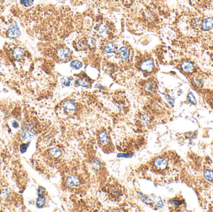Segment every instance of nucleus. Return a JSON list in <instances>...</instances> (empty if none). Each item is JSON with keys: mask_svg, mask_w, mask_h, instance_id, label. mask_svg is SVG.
<instances>
[{"mask_svg": "<svg viewBox=\"0 0 213 212\" xmlns=\"http://www.w3.org/2000/svg\"><path fill=\"white\" fill-rule=\"evenodd\" d=\"M180 165L177 156L171 152H166L155 157L141 169L142 174L156 181L169 180L178 172Z\"/></svg>", "mask_w": 213, "mask_h": 212, "instance_id": "obj_1", "label": "nucleus"}, {"mask_svg": "<svg viewBox=\"0 0 213 212\" xmlns=\"http://www.w3.org/2000/svg\"><path fill=\"white\" fill-rule=\"evenodd\" d=\"M98 141L100 146L104 149H109L111 146L110 137L105 131H101L98 135Z\"/></svg>", "mask_w": 213, "mask_h": 212, "instance_id": "obj_2", "label": "nucleus"}, {"mask_svg": "<svg viewBox=\"0 0 213 212\" xmlns=\"http://www.w3.org/2000/svg\"><path fill=\"white\" fill-rule=\"evenodd\" d=\"M66 185L70 188H77L81 185V180L76 175H70L66 179Z\"/></svg>", "mask_w": 213, "mask_h": 212, "instance_id": "obj_3", "label": "nucleus"}, {"mask_svg": "<svg viewBox=\"0 0 213 212\" xmlns=\"http://www.w3.org/2000/svg\"><path fill=\"white\" fill-rule=\"evenodd\" d=\"M20 35V30L18 27L16 23L12 24L9 28L8 36L11 39H14L18 37Z\"/></svg>", "mask_w": 213, "mask_h": 212, "instance_id": "obj_4", "label": "nucleus"}, {"mask_svg": "<svg viewBox=\"0 0 213 212\" xmlns=\"http://www.w3.org/2000/svg\"><path fill=\"white\" fill-rule=\"evenodd\" d=\"M34 132L30 130L28 128H25L22 129L21 132V137L23 141H27L31 139L34 137Z\"/></svg>", "mask_w": 213, "mask_h": 212, "instance_id": "obj_5", "label": "nucleus"}, {"mask_svg": "<svg viewBox=\"0 0 213 212\" xmlns=\"http://www.w3.org/2000/svg\"><path fill=\"white\" fill-rule=\"evenodd\" d=\"M63 107H64V109L68 111V113H72L74 112L76 109V106L73 101L70 100L66 101L64 104H63Z\"/></svg>", "mask_w": 213, "mask_h": 212, "instance_id": "obj_6", "label": "nucleus"}, {"mask_svg": "<svg viewBox=\"0 0 213 212\" xmlns=\"http://www.w3.org/2000/svg\"><path fill=\"white\" fill-rule=\"evenodd\" d=\"M202 29L204 31H210L213 27V19L209 18L205 19L201 24Z\"/></svg>", "mask_w": 213, "mask_h": 212, "instance_id": "obj_7", "label": "nucleus"}, {"mask_svg": "<svg viewBox=\"0 0 213 212\" xmlns=\"http://www.w3.org/2000/svg\"><path fill=\"white\" fill-rule=\"evenodd\" d=\"M140 67H141V70H143V71L150 72L153 69L154 64L152 60H145L142 62Z\"/></svg>", "mask_w": 213, "mask_h": 212, "instance_id": "obj_8", "label": "nucleus"}, {"mask_svg": "<svg viewBox=\"0 0 213 212\" xmlns=\"http://www.w3.org/2000/svg\"><path fill=\"white\" fill-rule=\"evenodd\" d=\"M24 56H25V50L20 47H17L13 51V56L16 59H21Z\"/></svg>", "mask_w": 213, "mask_h": 212, "instance_id": "obj_9", "label": "nucleus"}, {"mask_svg": "<svg viewBox=\"0 0 213 212\" xmlns=\"http://www.w3.org/2000/svg\"><path fill=\"white\" fill-rule=\"evenodd\" d=\"M181 67H182V69L184 72H189V73L192 72L195 69L194 65H193L192 62H189V61L184 62L182 64V65H181Z\"/></svg>", "mask_w": 213, "mask_h": 212, "instance_id": "obj_10", "label": "nucleus"}, {"mask_svg": "<svg viewBox=\"0 0 213 212\" xmlns=\"http://www.w3.org/2000/svg\"><path fill=\"white\" fill-rule=\"evenodd\" d=\"M128 56H129V54H128V51L127 49V48H125V47H123V48L120 49L119 57L121 60H124V61H126L128 59Z\"/></svg>", "mask_w": 213, "mask_h": 212, "instance_id": "obj_11", "label": "nucleus"}, {"mask_svg": "<svg viewBox=\"0 0 213 212\" xmlns=\"http://www.w3.org/2000/svg\"><path fill=\"white\" fill-rule=\"evenodd\" d=\"M62 151L58 148L54 147L49 151V154L55 158H58L62 155Z\"/></svg>", "mask_w": 213, "mask_h": 212, "instance_id": "obj_12", "label": "nucleus"}, {"mask_svg": "<svg viewBox=\"0 0 213 212\" xmlns=\"http://www.w3.org/2000/svg\"><path fill=\"white\" fill-rule=\"evenodd\" d=\"M58 54L59 56L61 58H63V59H65V58H67L69 57V51L67 49L64 48L59 50Z\"/></svg>", "mask_w": 213, "mask_h": 212, "instance_id": "obj_13", "label": "nucleus"}, {"mask_svg": "<svg viewBox=\"0 0 213 212\" xmlns=\"http://www.w3.org/2000/svg\"><path fill=\"white\" fill-rule=\"evenodd\" d=\"M153 202L154 205L156 207V208H158V209H161V208L163 207L162 200H161V198L159 197H155L154 198Z\"/></svg>", "mask_w": 213, "mask_h": 212, "instance_id": "obj_14", "label": "nucleus"}, {"mask_svg": "<svg viewBox=\"0 0 213 212\" xmlns=\"http://www.w3.org/2000/svg\"><path fill=\"white\" fill-rule=\"evenodd\" d=\"M45 202H46L45 198L43 197L42 195H40L37 200L36 205L38 208H42V207H44Z\"/></svg>", "mask_w": 213, "mask_h": 212, "instance_id": "obj_15", "label": "nucleus"}, {"mask_svg": "<svg viewBox=\"0 0 213 212\" xmlns=\"http://www.w3.org/2000/svg\"><path fill=\"white\" fill-rule=\"evenodd\" d=\"M70 67L74 69L78 70V69H80L82 67V62H81L79 60H73L70 63Z\"/></svg>", "mask_w": 213, "mask_h": 212, "instance_id": "obj_16", "label": "nucleus"}, {"mask_svg": "<svg viewBox=\"0 0 213 212\" xmlns=\"http://www.w3.org/2000/svg\"><path fill=\"white\" fill-rule=\"evenodd\" d=\"M105 52L107 54L113 53L115 52V47H114L113 44H112V43H109V44H106V46H105Z\"/></svg>", "mask_w": 213, "mask_h": 212, "instance_id": "obj_17", "label": "nucleus"}, {"mask_svg": "<svg viewBox=\"0 0 213 212\" xmlns=\"http://www.w3.org/2000/svg\"><path fill=\"white\" fill-rule=\"evenodd\" d=\"M120 192V189L117 186H112L110 188V194H111L113 196L117 197V196L119 195Z\"/></svg>", "mask_w": 213, "mask_h": 212, "instance_id": "obj_18", "label": "nucleus"}, {"mask_svg": "<svg viewBox=\"0 0 213 212\" xmlns=\"http://www.w3.org/2000/svg\"><path fill=\"white\" fill-rule=\"evenodd\" d=\"M183 203V202L182 201H181V200H174V199H172L171 200H169V201L168 202V204H170V205L174 206L175 207H179V206L182 205Z\"/></svg>", "mask_w": 213, "mask_h": 212, "instance_id": "obj_19", "label": "nucleus"}, {"mask_svg": "<svg viewBox=\"0 0 213 212\" xmlns=\"http://www.w3.org/2000/svg\"><path fill=\"white\" fill-rule=\"evenodd\" d=\"M204 177L209 181H213V172L209 170L205 171Z\"/></svg>", "mask_w": 213, "mask_h": 212, "instance_id": "obj_20", "label": "nucleus"}, {"mask_svg": "<svg viewBox=\"0 0 213 212\" xmlns=\"http://www.w3.org/2000/svg\"><path fill=\"white\" fill-rule=\"evenodd\" d=\"M188 99L189 103H191L193 105H196V100L195 99V97L193 95V94L190 92L189 93L188 95Z\"/></svg>", "mask_w": 213, "mask_h": 212, "instance_id": "obj_21", "label": "nucleus"}, {"mask_svg": "<svg viewBox=\"0 0 213 212\" xmlns=\"http://www.w3.org/2000/svg\"><path fill=\"white\" fill-rule=\"evenodd\" d=\"M20 2L23 6L26 7H29L33 5L34 0H20Z\"/></svg>", "mask_w": 213, "mask_h": 212, "instance_id": "obj_22", "label": "nucleus"}, {"mask_svg": "<svg viewBox=\"0 0 213 212\" xmlns=\"http://www.w3.org/2000/svg\"><path fill=\"white\" fill-rule=\"evenodd\" d=\"M77 83L79 85L82 86V87H87V86L88 85V82L86 80L82 79V78H79V79H78Z\"/></svg>", "mask_w": 213, "mask_h": 212, "instance_id": "obj_23", "label": "nucleus"}, {"mask_svg": "<svg viewBox=\"0 0 213 212\" xmlns=\"http://www.w3.org/2000/svg\"><path fill=\"white\" fill-rule=\"evenodd\" d=\"M145 89L148 92H152L154 89V85L152 83H151V82H149V83L146 84Z\"/></svg>", "mask_w": 213, "mask_h": 212, "instance_id": "obj_24", "label": "nucleus"}, {"mask_svg": "<svg viewBox=\"0 0 213 212\" xmlns=\"http://www.w3.org/2000/svg\"><path fill=\"white\" fill-rule=\"evenodd\" d=\"M28 146H29V144H22L21 146H20V151H21V152L22 153L25 152L26 151V150H27V147H28Z\"/></svg>", "mask_w": 213, "mask_h": 212, "instance_id": "obj_25", "label": "nucleus"}, {"mask_svg": "<svg viewBox=\"0 0 213 212\" xmlns=\"http://www.w3.org/2000/svg\"><path fill=\"white\" fill-rule=\"evenodd\" d=\"M62 84L66 86H69L71 84V80L68 78H65L62 80Z\"/></svg>", "mask_w": 213, "mask_h": 212, "instance_id": "obj_26", "label": "nucleus"}, {"mask_svg": "<svg viewBox=\"0 0 213 212\" xmlns=\"http://www.w3.org/2000/svg\"><path fill=\"white\" fill-rule=\"evenodd\" d=\"M45 192H46V190H45V188L44 187H39L38 188V194L39 195H42L43 194H44L45 193Z\"/></svg>", "mask_w": 213, "mask_h": 212, "instance_id": "obj_27", "label": "nucleus"}, {"mask_svg": "<svg viewBox=\"0 0 213 212\" xmlns=\"http://www.w3.org/2000/svg\"><path fill=\"white\" fill-rule=\"evenodd\" d=\"M168 100L169 101V103H170L171 105H173V101H173V100L171 99V98L170 96H168Z\"/></svg>", "mask_w": 213, "mask_h": 212, "instance_id": "obj_28", "label": "nucleus"}, {"mask_svg": "<svg viewBox=\"0 0 213 212\" xmlns=\"http://www.w3.org/2000/svg\"><path fill=\"white\" fill-rule=\"evenodd\" d=\"M18 126H19V124H18V123L17 122V121H14V122L13 123V126L14 128H18Z\"/></svg>", "mask_w": 213, "mask_h": 212, "instance_id": "obj_29", "label": "nucleus"}, {"mask_svg": "<svg viewBox=\"0 0 213 212\" xmlns=\"http://www.w3.org/2000/svg\"><path fill=\"white\" fill-rule=\"evenodd\" d=\"M210 101H211V105L213 106V94H212V95L211 96V99H210Z\"/></svg>", "mask_w": 213, "mask_h": 212, "instance_id": "obj_30", "label": "nucleus"}, {"mask_svg": "<svg viewBox=\"0 0 213 212\" xmlns=\"http://www.w3.org/2000/svg\"><path fill=\"white\" fill-rule=\"evenodd\" d=\"M212 60H213V55H212Z\"/></svg>", "mask_w": 213, "mask_h": 212, "instance_id": "obj_31", "label": "nucleus"}]
</instances>
